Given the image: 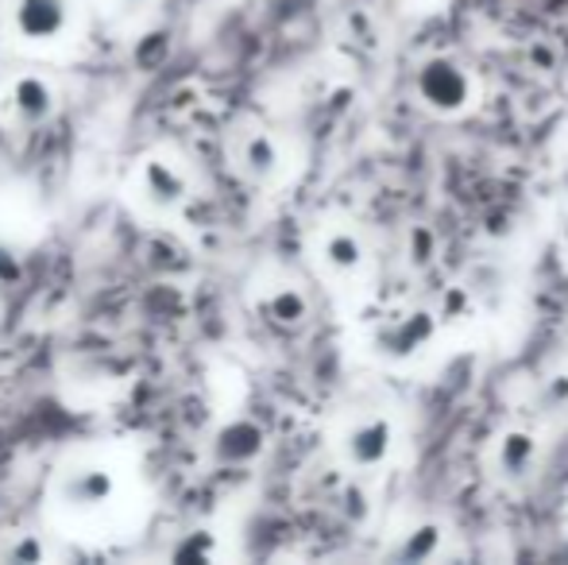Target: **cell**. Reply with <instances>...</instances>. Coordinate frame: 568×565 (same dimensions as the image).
I'll return each instance as SVG.
<instances>
[{
	"label": "cell",
	"mask_w": 568,
	"mask_h": 565,
	"mask_svg": "<svg viewBox=\"0 0 568 565\" xmlns=\"http://www.w3.org/2000/svg\"><path fill=\"white\" fill-rule=\"evenodd\" d=\"M8 558H12V562H39V558H43V551H39L36 543H20V546H12V551H8Z\"/></svg>",
	"instance_id": "cell-17"
},
{
	"label": "cell",
	"mask_w": 568,
	"mask_h": 565,
	"mask_svg": "<svg viewBox=\"0 0 568 565\" xmlns=\"http://www.w3.org/2000/svg\"><path fill=\"white\" fill-rule=\"evenodd\" d=\"M390 453H395V423L387 415H359L341 434V457L356 473L383 468L390 461Z\"/></svg>",
	"instance_id": "cell-2"
},
{
	"label": "cell",
	"mask_w": 568,
	"mask_h": 565,
	"mask_svg": "<svg viewBox=\"0 0 568 565\" xmlns=\"http://www.w3.org/2000/svg\"><path fill=\"white\" fill-rule=\"evenodd\" d=\"M174 558H182V562H205V558H213V538L205 535V531H197V535H186L179 546H174Z\"/></svg>",
	"instance_id": "cell-15"
},
{
	"label": "cell",
	"mask_w": 568,
	"mask_h": 565,
	"mask_svg": "<svg viewBox=\"0 0 568 565\" xmlns=\"http://www.w3.org/2000/svg\"><path fill=\"white\" fill-rule=\"evenodd\" d=\"M541 465V442L530 430H503L491 445V468L499 481L523 484L538 473Z\"/></svg>",
	"instance_id": "cell-4"
},
{
	"label": "cell",
	"mask_w": 568,
	"mask_h": 565,
	"mask_svg": "<svg viewBox=\"0 0 568 565\" xmlns=\"http://www.w3.org/2000/svg\"><path fill=\"white\" fill-rule=\"evenodd\" d=\"M67 0H16V31L31 43H47L67 31Z\"/></svg>",
	"instance_id": "cell-5"
},
{
	"label": "cell",
	"mask_w": 568,
	"mask_h": 565,
	"mask_svg": "<svg viewBox=\"0 0 568 565\" xmlns=\"http://www.w3.org/2000/svg\"><path fill=\"white\" fill-rule=\"evenodd\" d=\"M414 98L437 117H460L476 105V78L464 62L449 59V54H434L414 70Z\"/></svg>",
	"instance_id": "cell-1"
},
{
	"label": "cell",
	"mask_w": 568,
	"mask_h": 565,
	"mask_svg": "<svg viewBox=\"0 0 568 565\" xmlns=\"http://www.w3.org/2000/svg\"><path fill=\"white\" fill-rule=\"evenodd\" d=\"M54 90L43 82V78H20L12 85V109H16V121L20 124H43L51 121L54 113Z\"/></svg>",
	"instance_id": "cell-11"
},
{
	"label": "cell",
	"mask_w": 568,
	"mask_h": 565,
	"mask_svg": "<svg viewBox=\"0 0 568 565\" xmlns=\"http://www.w3.org/2000/svg\"><path fill=\"white\" fill-rule=\"evenodd\" d=\"M263 445H267L263 430L255 423H247V418H236V423H229L217 434V442H213V457L225 461V465H247V461L260 457Z\"/></svg>",
	"instance_id": "cell-6"
},
{
	"label": "cell",
	"mask_w": 568,
	"mask_h": 565,
	"mask_svg": "<svg viewBox=\"0 0 568 565\" xmlns=\"http://www.w3.org/2000/svg\"><path fill=\"white\" fill-rule=\"evenodd\" d=\"M322 264L333 275H356L367 264V249L356 229H329L322 236Z\"/></svg>",
	"instance_id": "cell-8"
},
{
	"label": "cell",
	"mask_w": 568,
	"mask_h": 565,
	"mask_svg": "<svg viewBox=\"0 0 568 565\" xmlns=\"http://www.w3.org/2000/svg\"><path fill=\"white\" fill-rule=\"evenodd\" d=\"M143 198L155 210H174L186 202V179L163 159H151V163H143Z\"/></svg>",
	"instance_id": "cell-9"
},
{
	"label": "cell",
	"mask_w": 568,
	"mask_h": 565,
	"mask_svg": "<svg viewBox=\"0 0 568 565\" xmlns=\"http://www.w3.org/2000/svg\"><path fill=\"white\" fill-rule=\"evenodd\" d=\"M263 314H267V322L283 325V330H294V325H302L310 317V299L298 286H278V291H271Z\"/></svg>",
	"instance_id": "cell-12"
},
{
	"label": "cell",
	"mask_w": 568,
	"mask_h": 565,
	"mask_svg": "<svg viewBox=\"0 0 568 565\" xmlns=\"http://www.w3.org/2000/svg\"><path fill=\"white\" fill-rule=\"evenodd\" d=\"M434 337H437V317L429 310L422 306L398 310L375 333V353L387 356V361H414L418 353H426Z\"/></svg>",
	"instance_id": "cell-3"
},
{
	"label": "cell",
	"mask_w": 568,
	"mask_h": 565,
	"mask_svg": "<svg viewBox=\"0 0 568 565\" xmlns=\"http://www.w3.org/2000/svg\"><path fill=\"white\" fill-rule=\"evenodd\" d=\"M538 403L546 415H561V411H568V372H557V376H549L546 384H541Z\"/></svg>",
	"instance_id": "cell-14"
},
{
	"label": "cell",
	"mask_w": 568,
	"mask_h": 565,
	"mask_svg": "<svg viewBox=\"0 0 568 565\" xmlns=\"http://www.w3.org/2000/svg\"><path fill=\"white\" fill-rule=\"evenodd\" d=\"M20 275V260L12 256V252L0 244V283H8V280H16Z\"/></svg>",
	"instance_id": "cell-16"
},
{
	"label": "cell",
	"mask_w": 568,
	"mask_h": 565,
	"mask_svg": "<svg viewBox=\"0 0 568 565\" xmlns=\"http://www.w3.org/2000/svg\"><path fill=\"white\" fill-rule=\"evenodd\" d=\"M278 163H283V151H278V143L271 132H247L244 140H240L236 148V167L247 174L252 182H267L275 179Z\"/></svg>",
	"instance_id": "cell-7"
},
{
	"label": "cell",
	"mask_w": 568,
	"mask_h": 565,
	"mask_svg": "<svg viewBox=\"0 0 568 565\" xmlns=\"http://www.w3.org/2000/svg\"><path fill=\"white\" fill-rule=\"evenodd\" d=\"M116 492V481L105 468H78L62 481V500L70 507H101Z\"/></svg>",
	"instance_id": "cell-10"
},
{
	"label": "cell",
	"mask_w": 568,
	"mask_h": 565,
	"mask_svg": "<svg viewBox=\"0 0 568 565\" xmlns=\"http://www.w3.org/2000/svg\"><path fill=\"white\" fill-rule=\"evenodd\" d=\"M124 4H128V8H135V4H143V0H124Z\"/></svg>",
	"instance_id": "cell-18"
},
{
	"label": "cell",
	"mask_w": 568,
	"mask_h": 565,
	"mask_svg": "<svg viewBox=\"0 0 568 565\" xmlns=\"http://www.w3.org/2000/svg\"><path fill=\"white\" fill-rule=\"evenodd\" d=\"M445 546V531L437 527V523H422V527L406 531L403 546L395 551V558L403 562H434L437 554H442Z\"/></svg>",
	"instance_id": "cell-13"
}]
</instances>
